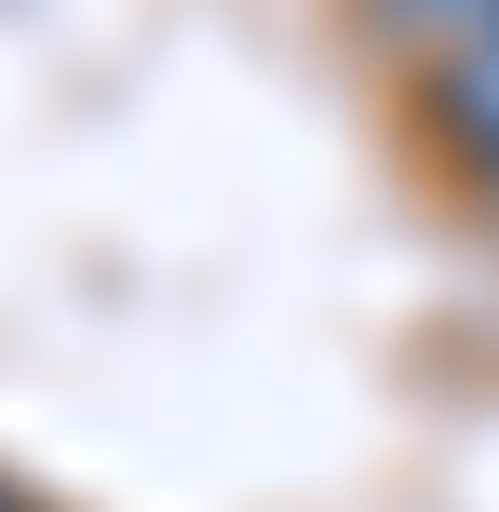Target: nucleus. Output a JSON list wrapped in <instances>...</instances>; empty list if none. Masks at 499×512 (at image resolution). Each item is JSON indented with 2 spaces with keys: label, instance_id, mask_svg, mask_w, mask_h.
Segmentation results:
<instances>
[{
  "label": "nucleus",
  "instance_id": "f03ea898",
  "mask_svg": "<svg viewBox=\"0 0 499 512\" xmlns=\"http://www.w3.org/2000/svg\"><path fill=\"white\" fill-rule=\"evenodd\" d=\"M365 14H378V27H392V41H405V54H432V41H459V27H486V14H499V0H365Z\"/></svg>",
  "mask_w": 499,
  "mask_h": 512
},
{
  "label": "nucleus",
  "instance_id": "f257e3e1",
  "mask_svg": "<svg viewBox=\"0 0 499 512\" xmlns=\"http://www.w3.org/2000/svg\"><path fill=\"white\" fill-rule=\"evenodd\" d=\"M419 122H432V149H446V176L499 216V14L419 54Z\"/></svg>",
  "mask_w": 499,
  "mask_h": 512
},
{
  "label": "nucleus",
  "instance_id": "7ed1b4c3",
  "mask_svg": "<svg viewBox=\"0 0 499 512\" xmlns=\"http://www.w3.org/2000/svg\"><path fill=\"white\" fill-rule=\"evenodd\" d=\"M0 512H27V499H14V486H0Z\"/></svg>",
  "mask_w": 499,
  "mask_h": 512
}]
</instances>
